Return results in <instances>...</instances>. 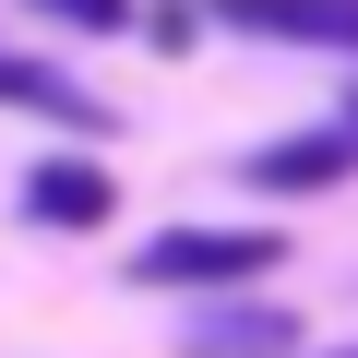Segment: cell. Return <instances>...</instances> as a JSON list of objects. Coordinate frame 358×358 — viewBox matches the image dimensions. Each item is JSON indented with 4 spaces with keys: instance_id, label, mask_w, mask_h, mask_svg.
<instances>
[{
    "instance_id": "5b68a950",
    "label": "cell",
    "mask_w": 358,
    "mask_h": 358,
    "mask_svg": "<svg viewBox=\"0 0 358 358\" xmlns=\"http://www.w3.org/2000/svg\"><path fill=\"white\" fill-rule=\"evenodd\" d=\"M0 108H24L48 131H108V96H84L60 60H24V48H0Z\"/></svg>"
},
{
    "instance_id": "52a82bcc",
    "label": "cell",
    "mask_w": 358,
    "mask_h": 358,
    "mask_svg": "<svg viewBox=\"0 0 358 358\" xmlns=\"http://www.w3.org/2000/svg\"><path fill=\"white\" fill-rule=\"evenodd\" d=\"M24 13H48V24H84V36H120V24H131V0H24Z\"/></svg>"
},
{
    "instance_id": "6da1fadb",
    "label": "cell",
    "mask_w": 358,
    "mask_h": 358,
    "mask_svg": "<svg viewBox=\"0 0 358 358\" xmlns=\"http://www.w3.org/2000/svg\"><path fill=\"white\" fill-rule=\"evenodd\" d=\"M275 263H287L275 227H155L131 251V287H251Z\"/></svg>"
},
{
    "instance_id": "277c9868",
    "label": "cell",
    "mask_w": 358,
    "mask_h": 358,
    "mask_svg": "<svg viewBox=\"0 0 358 358\" xmlns=\"http://www.w3.org/2000/svg\"><path fill=\"white\" fill-rule=\"evenodd\" d=\"M24 215H36V227H108V215H120V179H108L96 155H36V167H24Z\"/></svg>"
},
{
    "instance_id": "8992f818",
    "label": "cell",
    "mask_w": 358,
    "mask_h": 358,
    "mask_svg": "<svg viewBox=\"0 0 358 358\" xmlns=\"http://www.w3.org/2000/svg\"><path fill=\"white\" fill-rule=\"evenodd\" d=\"M179 358H299V310H275V299H227V310H203L192 334H179Z\"/></svg>"
},
{
    "instance_id": "ba28073f",
    "label": "cell",
    "mask_w": 358,
    "mask_h": 358,
    "mask_svg": "<svg viewBox=\"0 0 358 358\" xmlns=\"http://www.w3.org/2000/svg\"><path fill=\"white\" fill-rule=\"evenodd\" d=\"M334 358H358V346H334Z\"/></svg>"
},
{
    "instance_id": "9c48e42d",
    "label": "cell",
    "mask_w": 358,
    "mask_h": 358,
    "mask_svg": "<svg viewBox=\"0 0 358 358\" xmlns=\"http://www.w3.org/2000/svg\"><path fill=\"white\" fill-rule=\"evenodd\" d=\"M346 120H358V96H346Z\"/></svg>"
},
{
    "instance_id": "3957f363",
    "label": "cell",
    "mask_w": 358,
    "mask_h": 358,
    "mask_svg": "<svg viewBox=\"0 0 358 358\" xmlns=\"http://www.w3.org/2000/svg\"><path fill=\"white\" fill-rule=\"evenodd\" d=\"M251 192H334L358 179V120H322V131H287V143H251Z\"/></svg>"
},
{
    "instance_id": "7a4b0ae2",
    "label": "cell",
    "mask_w": 358,
    "mask_h": 358,
    "mask_svg": "<svg viewBox=\"0 0 358 358\" xmlns=\"http://www.w3.org/2000/svg\"><path fill=\"white\" fill-rule=\"evenodd\" d=\"M227 36H275V48H346L358 60V0H203Z\"/></svg>"
}]
</instances>
